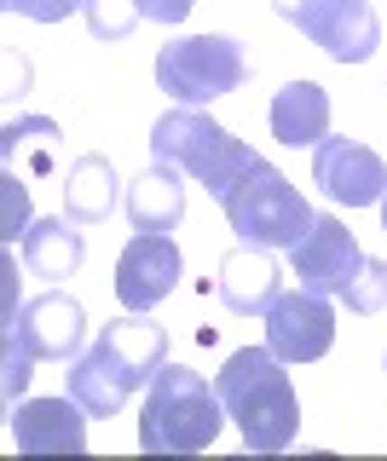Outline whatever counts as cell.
<instances>
[{
    "instance_id": "7c38bea8",
    "label": "cell",
    "mask_w": 387,
    "mask_h": 461,
    "mask_svg": "<svg viewBox=\"0 0 387 461\" xmlns=\"http://www.w3.org/2000/svg\"><path fill=\"white\" fill-rule=\"evenodd\" d=\"M312 185H318L329 202L370 208V202L387 196V162L358 139H324L318 156H312Z\"/></svg>"
},
{
    "instance_id": "d4e9b609",
    "label": "cell",
    "mask_w": 387,
    "mask_h": 461,
    "mask_svg": "<svg viewBox=\"0 0 387 461\" xmlns=\"http://www.w3.org/2000/svg\"><path fill=\"white\" fill-rule=\"evenodd\" d=\"M382 230H387V196H382Z\"/></svg>"
},
{
    "instance_id": "3957f363",
    "label": "cell",
    "mask_w": 387,
    "mask_h": 461,
    "mask_svg": "<svg viewBox=\"0 0 387 461\" xmlns=\"http://www.w3.org/2000/svg\"><path fill=\"white\" fill-rule=\"evenodd\" d=\"M220 421H226V403H220V386H208L197 369H180V364H162L151 381V398H145V415H139V450L151 456H197L220 438Z\"/></svg>"
},
{
    "instance_id": "e0dca14e",
    "label": "cell",
    "mask_w": 387,
    "mask_h": 461,
    "mask_svg": "<svg viewBox=\"0 0 387 461\" xmlns=\"http://www.w3.org/2000/svg\"><path fill=\"white\" fill-rule=\"evenodd\" d=\"M127 220L134 230H174L185 220V185H180V167L168 162H151L127 185Z\"/></svg>"
},
{
    "instance_id": "603a6c76",
    "label": "cell",
    "mask_w": 387,
    "mask_h": 461,
    "mask_svg": "<svg viewBox=\"0 0 387 461\" xmlns=\"http://www.w3.org/2000/svg\"><path fill=\"white\" fill-rule=\"evenodd\" d=\"M30 346H23L18 335H6V403H18V393H23V381H30Z\"/></svg>"
},
{
    "instance_id": "7a4b0ae2",
    "label": "cell",
    "mask_w": 387,
    "mask_h": 461,
    "mask_svg": "<svg viewBox=\"0 0 387 461\" xmlns=\"http://www.w3.org/2000/svg\"><path fill=\"white\" fill-rule=\"evenodd\" d=\"M220 386V403L226 415L237 421L243 444L261 456H278L295 444L300 432V403H295V386H290V369L272 346H243V352L226 357V369L214 375Z\"/></svg>"
},
{
    "instance_id": "9a60e30c",
    "label": "cell",
    "mask_w": 387,
    "mask_h": 461,
    "mask_svg": "<svg viewBox=\"0 0 387 461\" xmlns=\"http://www.w3.org/2000/svg\"><path fill=\"white\" fill-rule=\"evenodd\" d=\"M272 139L295 144V150L329 139V93L318 81H290L272 98Z\"/></svg>"
},
{
    "instance_id": "30bf717a",
    "label": "cell",
    "mask_w": 387,
    "mask_h": 461,
    "mask_svg": "<svg viewBox=\"0 0 387 461\" xmlns=\"http://www.w3.org/2000/svg\"><path fill=\"white\" fill-rule=\"evenodd\" d=\"M116 300L127 312H151L162 306V294H174L180 283V249L168 230H134V242L116 259Z\"/></svg>"
},
{
    "instance_id": "6da1fadb",
    "label": "cell",
    "mask_w": 387,
    "mask_h": 461,
    "mask_svg": "<svg viewBox=\"0 0 387 461\" xmlns=\"http://www.w3.org/2000/svg\"><path fill=\"white\" fill-rule=\"evenodd\" d=\"M168 364V335L162 323H145V317H122V323H105L88 352L76 357L69 375V398L93 415V421H110L139 386L156 381V369Z\"/></svg>"
},
{
    "instance_id": "ba28073f",
    "label": "cell",
    "mask_w": 387,
    "mask_h": 461,
    "mask_svg": "<svg viewBox=\"0 0 387 461\" xmlns=\"http://www.w3.org/2000/svg\"><path fill=\"white\" fill-rule=\"evenodd\" d=\"M266 346L283 364H318L329 346H336V312H329V300L312 294V288L278 294L266 306Z\"/></svg>"
},
{
    "instance_id": "ac0fdd59",
    "label": "cell",
    "mask_w": 387,
    "mask_h": 461,
    "mask_svg": "<svg viewBox=\"0 0 387 461\" xmlns=\"http://www.w3.org/2000/svg\"><path fill=\"white\" fill-rule=\"evenodd\" d=\"M81 230L76 220H35L30 230H23V266L35 271V277H47V283H59L69 277V271H81Z\"/></svg>"
},
{
    "instance_id": "9c48e42d",
    "label": "cell",
    "mask_w": 387,
    "mask_h": 461,
    "mask_svg": "<svg viewBox=\"0 0 387 461\" xmlns=\"http://www.w3.org/2000/svg\"><path fill=\"white\" fill-rule=\"evenodd\" d=\"M6 335H18L35 357H47V364H76V357H81V335H88V312H81V300L47 288V294L23 300L18 317L6 323Z\"/></svg>"
},
{
    "instance_id": "4fadbf2b",
    "label": "cell",
    "mask_w": 387,
    "mask_h": 461,
    "mask_svg": "<svg viewBox=\"0 0 387 461\" xmlns=\"http://www.w3.org/2000/svg\"><path fill=\"white\" fill-rule=\"evenodd\" d=\"M88 421L76 398H30L12 403V444L23 456H81L88 450Z\"/></svg>"
},
{
    "instance_id": "ffe728a7",
    "label": "cell",
    "mask_w": 387,
    "mask_h": 461,
    "mask_svg": "<svg viewBox=\"0 0 387 461\" xmlns=\"http://www.w3.org/2000/svg\"><path fill=\"white\" fill-rule=\"evenodd\" d=\"M347 312H358V317H376L382 306H387V266L382 259H364V266L353 271V283H347Z\"/></svg>"
},
{
    "instance_id": "7402d4cb",
    "label": "cell",
    "mask_w": 387,
    "mask_h": 461,
    "mask_svg": "<svg viewBox=\"0 0 387 461\" xmlns=\"http://www.w3.org/2000/svg\"><path fill=\"white\" fill-rule=\"evenodd\" d=\"M88 0H6V12L18 18H35V23H64L69 12H81Z\"/></svg>"
},
{
    "instance_id": "8992f818",
    "label": "cell",
    "mask_w": 387,
    "mask_h": 461,
    "mask_svg": "<svg viewBox=\"0 0 387 461\" xmlns=\"http://www.w3.org/2000/svg\"><path fill=\"white\" fill-rule=\"evenodd\" d=\"M156 81H162V93L174 104L197 110V104H214V98L237 93L249 81V52L232 35H185L156 52Z\"/></svg>"
},
{
    "instance_id": "44dd1931",
    "label": "cell",
    "mask_w": 387,
    "mask_h": 461,
    "mask_svg": "<svg viewBox=\"0 0 387 461\" xmlns=\"http://www.w3.org/2000/svg\"><path fill=\"white\" fill-rule=\"evenodd\" d=\"M0 196H6V230H0V237H6V242H23V225H35L30 220V191H23V185L6 173V179H0Z\"/></svg>"
},
{
    "instance_id": "8fae6325",
    "label": "cell",
    "mask_w": 387,
    "mask_h": 461,
    "mask_svg": "<svg viewBox=\"0 0 387 461\" xmlns=\"http://www.w3.org/2000/svg\"><path fill=\"white\" fill-rule=\"evenodd\" d=\"M290 259H295L300 288H312V294H347L353 271L364 266V249H358V237L336 220V213H318L312 230L290 249Z\"/></svg>"
},
{
    "instance_id": "cb8c5ba5",
    "label": "cell",
    "mask_w": 387,
    "mask_h": 461,
    "mask_svg": "<svg viewBox=\"0 0 387 461\" xmlns=\"http://www.w3.org/2000/svg\"><path fill=\"white\" fill-rule=\"evenodd\" d=\"M191 6H197V0H139V12H145L151 23H185Z\"/></svg>"
},
{
    "instance_id": "d6986e66",
    "label": "cell",
    "mask_w": 387,
    "mask_h": 461,
    "mask_svg": "<svg viewBox=\"0 0 387 461\" xmlns=\"http://www.w3.org/2000/svg\"><path fill=\"white\" fill-rule=\"evenodd\" d=\"M88 29L98 41H127L139 29V18H145V12H139V0H88Z\"/></svg>"
},
{
    "instance_id": "2e32d148",
    "label": "cell",
    "mask_w": 387,
    "mask_h": 461,
    "mask_svg": "<svg viewBox=\"0 0 387 461\" xmlns=\"http://www.w3.org/2000/svg\"><path fill=\"white\" fill-rule=\"evenodd\" d=\"M64 213L76 225H105L110 213H116V167H110V156H76L64 173Z\"/></svg>"
},
{
    "instance_id": "277c9868",
    "label": "cell",
    "mask_w": 387,
    "mask_h": 461,
    "mask_svg": "<svg viewBox=\"0 0 387 461\" xmlns=\"http://www.w3.org/2000/svg\"><path fill=\"white\" fill-rule=\"evenodd\" d=\"M220 208H226V220H232V230L243 242H254V249H295L312 230V220H318V213L307 208V196H300L266 156H254V162L237 173V185L220 196Z\"/></svg>"
},
{
    "instance_id": "484cf974",
    "label": "cell",
    "mask_w": 387,
    "mask_h": 461,
    "mask_svg": "<svg viewBox=\"0 0 387 461\" xmlns=\"http://www.w3.org/2000/svg\"><path fill=\"white\" fill-rule=\"evenodd\" d=\"M382 364H387V357H382Z\"/></svg>"
},
{
    "instance_id": "52a82bcc",
    "label": "cell",
    "mask_w": 387,
    "mask_h": 461,
    "mask_svg": "<svg viewBox=\"0 0 387 461\" xmlns=\"http://www.w3.org/2000/svg\"><path fill=\"white\" fill-rule=\"evenodd\" d=\"M312 47H324L336 64H364L382 47V23L370 0H300L290 18Z\"/></svg>"
},
{
    "instance_id": "5bb4252c",
    "label": "cell",
    "mask_w": 387,
    "mask_h": 461,
    "mask_svg": "<svg viewBox=\"0 0 387 461\" xmlns=\"http://www.w3.org/2000/svg\"><path fill=\"white\" fill-rule=\"evenodd\" d=\"M283 294V277H278V259L272 249H254V242H243L220 259V300L226 312L237 317H266V306Z\"/></svg>"
},
{
    "instance_id": "5b68a950",
    "label": "cell",
    "mask_w": 387,
    "mask_h": 461,
    "mask_svg": "<svg viewBox=\"0 0 387 461\" xmlns=\"http://www.w3.org/2000/svg\"><path fill=\"white\" fill-rule=\"evenodd\" d=\"M151 156L191 173L197 185H208V196H226L237 185V173L254 162V150L243 139H232L220 122H208L203 110H185V104L151 127Z\"/></svg>"
}]
</instances>
